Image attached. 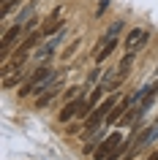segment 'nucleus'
Returning a JSON list of instances; mask_svg holds the SVG:
<instances>
[{"instance_id":"f257e3e1","label":"nucleus","mask_w":158,"mask_h":160,"mask_svg":"<svg viewBox=\"0 0 158 160\" xmlns=\"http://www.w3.org/2000/svg\"><path fill=\"white\" fill-rule=\"evenodd\" d=\"M57 76H60V71H55V68H49V65H41L38 71H33V73L22 82V87H19V98H27V95H33V92L41 95L44 90H49V87H52V82H55Z\"/></svg>"},{"instance_id":"f03ea898","label":"nucleus","mask_w":158,"mask_h":160,"mask_svg":"<svg viewBox=\"0 0 158 160\" xmlns=\"http://www.w3.org/2000/svg\"><path fill=\"white\" fill-rule=\"evenodd\" d=\"M90 111H93L90 98L79 95V98H74V101H68L66 106H63V111H60V122H71V119H76V117L87 119V114H90Z\"/></svg>"},{"instance_id":"7ed1b4c3","label":"nucleus","mask_w":158,"mask_h":160,"mask_svg":"<svg viewBox=\"0 0 158 160\" xmlns=\"http://www.w3.org/2000/svg\"><path fill=\"white\" fill-rule=\"evenodd\" d=\"M147 41H150V30L147 27H133V30H128V35H125L123 49H125V54H136Z\"/></svg>"},{"instance_id":"20e7f679","label":"nucleus","mask_w":158,"mask_h":160,"mask_svg":"<svg viewBox=\"0 0 158 160\" xmlns=\"http://www.w3.org/2000/svg\"><path fill=\"white\" fill-rule=\"evenodd\" d=\"M123 144V138H120V133H112V136H106L104 141L98 144V149H95V160H106V155H112V152L117 149Z\"/></svg>"},{"instance_id":"39448f33","label":"nucleus","mask_w":158,"mask_h":160,"mask_svg":"<svg viewBox=\"0 0 158 160\" xmlns=\"http://www.w3.org/2000/svg\"><path fill=\"white\" fill-rule=\"evenodd\" d=\"M41 38H44V33H35V30H33V33H27V35H25V41L19 43L17 57H14V60H19V62H22V60H25L27 54H30V49H33L35 43H41Z\"/></svg>"},{"instance_id":"423d86ee","label":"nucleus","mask_w":158,"mask_h":160,"mask_svg":"<svg viewBox=\"0 0 158 160\" xmlns=\"http://www.w3.org/2000/svg\"><path fill=\"white\" fill-rule=\"evenodd\" d=\"M27 33H30V30H27L25 25H14V27H8V30L3 33V52H8L11 46H14V43H17L22 35H27Z\"/></svg>"},{"instance_id":"0eeeda50","label":"nucleus","mask_w":158,"mask_h":160,"mask_svg":"<svg viewBox=\"0 0 158 160\" xmlns=\"http://www.w3.org/2000/svg\"><path fill=\"white\" fill-rule=\"evenodd\" d=\"M60 87H63V84H60V76H57V79L52 82V87H49V90H44V92L38 95V98H35V103H38V106H46V103H49L52 98H55V95L60 92Z\"/></svg>"},{"instance_id":"6e6552de","label":"nucleus","mask_w":158,"mask_h":160,"mask_svg":"<svg viewBox=\"0 0 158 160\" xmlns=\"http://www.w3.org/2000/svg\"><path fill=\"white\" fill-rule=\"evenodd\" d=\"M115 46H117V38H109V35H106V41L101 43L98 52H95V62H104V60H106L109 54L115 52Z\"/></svg>"},{"instance_id":"1a4fd4ad","label":"nucleus","mask_w":158,"mask_h":160,"mask_svg":"<svg viewBox=\"0 0 158 160\" xmlns=\"http://www.w3.org/2000/svg\"><path fill=\"white\" fill-rule=\"evenodd\" d=\"M131 62H133V54H125V57L120 60V65H117L115 73L120 76V79H125V76H128V71H131Z\"/></svg>"},{"instance_id":"9d476101","label":"nucleus","mask_w":158,"mask_h":160,"mask_svg":"<svg viewBox=\"0 0 158 160\" xmlns=\"http://www.w3.org/2000/svg\"><path fill=\"white\" fill-rule=\"evenodd\" d=\"M25 79H27L25 71L19 68V71H14L11 76H6V79H3V84H6V87H14V84H19V82H25Z\"/></svg>"},{"instance_id":"9b49d317","label":"nucleus","mask_w":158,"mask_h":160,"mask_svg":"<svg viewBox=\"0 0 158 160\" xmlns=\"http://www.w3.org/2000/svg\"><path fill=\"white\" fill-rule=\"evenodd\" d=\"M19 6V0H3V11H0V17H8V14H14Z\"/></svg>"},{"instance_id":"f8f14e48","label":"nucleus","mask_w":158,"mask_h":160,"mask_svg":"<svg viewBox=\"0 0 158 160\" xmlns=\"http://www.w3.org/2000/svg\"><path fill=\"white\" fill-rule=\"evenodd\" d=\"M33 6H35V3H27V6H25V11H22V14L17 17V25H25V19L33 14Z\"/></svg>"},{"instance_id":"ddd939ff","label":"nucleus","mask_w":158,"mask_h":160,"mask_svg":"<svg viewBox=\"0 0 158 160\" xmlns=\"http://www.w3.org/2000/svg\"><path fill=\"white\" fill-rule=\"evenodd\" d=\"M82 92H84V87H71V90H68V92H63V95H66V101H74V98H79Z\"/></svg>"},{"instance_id":"4468645a","label":"nucleus","mask_w":158,"mask_h":160,"mask_svg":"<svg viewBox=\"0 0 158 160\" xmlns=\"http://www.w3.org/2000/svg\"><path fill=\"white\" fill-rule=\"evenodd\" d=\"M123 27H125L123 22H115V25L109 27V33H106V35H109V38H117V33H120V30H123Z\"/></svg>"},{"instance_id":"2eb2a0df","label":"nucleus","mask_w":158,"mask_h":160,"mask_svg":"<svg viewBox=\"0 0 158 160\" xmlns=\"http://www.w3.org/2000/svg\"><path fill=\"white\" fill-rule=\"evenodd\" d=\"M106 8H109V0H101V3H98V8H95V14L101 17V14H104Z\"/></svg>"},{"instance_id":"dca6fc26","label":"nucleus","mask_w":158,"mask_h":160,"mask_svg":"<svg viewBox=\"0 0 158 160\" xmlns=\"http://www.w3.org/2000/svg\"><path fill=\"white\" fill-rule=\"evenodd\" d=\"M150 90H153V95H155V92H158V79H155V84L150 87Z\"/></svg>"},{"instance_id":"f3484780","label":"nucleus","mask_w":158,"mask_h":160,"mask_svg":"<svg viewBox=\"0 0 158 160\" xmlns=\"http://www.w3.org/2000/svg\"><path fill=\"white\" fill-rule=\"evenodd\" d=\"M147 160H158V152H153V155H150V158Z\"/></svg>"}]
</instances>
